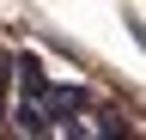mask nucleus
I'll return each mask as SVG.
<instances>
[{
  "mask_svg": "<svg viewBox=\"0 0 146 140\" xmlns=\"http://www.w3.org/2000/svg\"><path fill=\"white\" fill-rule=\"evenodd\" d=\"M6 122H12V128L25 134V140H55V128H49V116H43V104H25V98H18Z\"/></svg>",
  "mask_w": 146,
  "mask_h": 140,
  "instance_id": "1",
  "label": "nucleus"
},
{
  "mask_svg": "<svg viewBox=\"0 0 146 140\" xmlns=\"http://www.w3.org/2000/svg\"><path fill=\"white\" fill-rule=\"evenodd\" d=\"M91 140H140V128H134L122 110H110V104H104V110H98V128H91Z\"/></svg>",
  "mask_w": 146,
  "mask_h": 140,
  "instance_id": "2",
  "label": "nucleus"
},
{
  "mask_svg": "<svg viewBox=\"0 0 146 140\" xmlns=\"http://www.w3.org/2000/svg\"><path fill=\"white\" fill-rule=\"evenodd\" d=\"M12 55H0V134H6V116H12Z\"/></svg>",
  "mask_w": 146,
  "mask_h": 140,
  "instance_id": "3",
  "label": "nucleus"
}]
</instances>
